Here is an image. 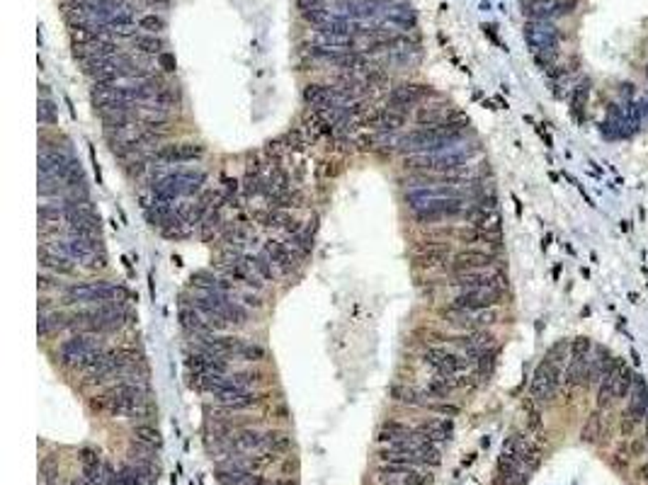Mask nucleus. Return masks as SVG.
I'll list each match as a JSON object with an SVG mask.
<instances>
[{
	"instance_id": "nucleus-1",
	"label": "nucleus",
	"mask_w": 648,
	"mask_h": 485,
	"mask_svg": "<svg viewBox=\"0 0 648 485\" xmlns=\"http://www.w3.org/2000/svg\"><path fill=\"white\" fill-rule=\"evenodd\" d=\"M524 39H527L529 49H532L534 58L544 68L553 66V58L558 54V44H561V32H558L556 22L551 20H527L524 25Z\"/></svg>"
},
{
	"instance_id": "nucleus-2",
	"label": "nucleus",
	"mask_w": 648,
	"mask_h": 485,
	"mask_svg": "<svg viewBox=\"0 0 648 485\" xmlns=\"http://www.w3.org/2000/svg\"><path fill=\"white\" fill-rule=\"evenodd\" d=\"M423 364H425L435 376H442V378H462L467 374H474L471 359L464 357V354L455 350V347H445V345H427L425 350H423Z\"/></svg>"
},
{
	"instance_id": "nucleus-3",
	"label": "nucleus",
	"mask_w": 648,
	"mask_h": 485,
	"mask_svg": "<svg viewBox=\"0 0 648 485\" xmlns=\"http://www.w3.org/2000/svg\"><path fill=\"white\" fill-rule=\"evenodd\" d=\"M105 350V345L97 340V335H90V333H73L70 337L58 345L56 350V359L61 362L63 366H68V369H75V371H85L87 364L92 362V359L97 357L100 352Z\"/></svg>"
},
{
	"instance_id": "nucleus-4",
	"label": "nucleus",
	"mask_w": 648,
	"mask_h": 485,
	"mask_svg": "<svg viewBox=\"0 0 648 485\" xmlns=\"http://www.w3.org/2000/svg\"><path fill=\"white\" fill-rule=\"evenodd\" d=\"M483 270H505L503 255L496 250L479 245H467L464 250H457L450 262V277L452 275H467V272H483Z\"/></svg>"
},
{
	"instance_id": "nucleus-5",
	"label": "nucleus",
	"mask_w": 648,
	"mask_h": 485,
	"mask_svg": "<svg viewBox=\"0 0 648 485\" xmlns=\"http://www.w3.org/2000/svg\"><path fill=\"white\" fill-rule=\"evenodd\" d=\"M634 371L627 364L620 362L617 369H612L602 381L597 383V405L600 407H612L620 400H627L632 393V383H634Z\"/></svg>"
},
{
	"instance_id": "nucleus-6",
	"label": "nucleus",
	"mask_w": 648,
	"mask_h": 485,
	"mask_svg": "<svg viewBox=\"0 0 648 485\" xmlns=\"http://www.w3.org/2000/svg\"><path fill=\"white\" fill-rule=\"evenodd\" d=\"M500 452L512 454L529 473H537V469L541 466V457H544L537 437H532L529 432H512L508 439L503 442Z\"/></svg>"
},
{
	"instance_id": "nucleus-7",
	"label": "nucleus",
	"mask_w": 648,
	"mask_h": 485,
	"mask_svg": "<svg viewBox=\"0 0 648 485\" xmlns=\"http://www.w3.org/2000/svg\"><path fill=\"white\" fill-rule=\"evenodd\" d=\"M505 299H508V292H498V289H462L447 306L462 311H488L503 306Z\"/></svg>"
},
{
	"instance_id": "nucleus-8",
	"label": "nucleus",
	"mask_w": 648,
	"mask_h": 485,
	"mask_svg": "<svg viewBox=\"0 0 648 485\" xmlns=\"http://www.w3.org/2000/svg\"><path fill=\"white\" fill-rule=\"evenodd\" d=\"M376 481H379V485H430L432 483V473L425 466L379 464Z\"/></svg>"
},
{
	"instance_id": "nucleus-9",
	"label": "nucleus",
	"mask_w": 648,
	"mask_h": 485,
	"mask_svg": "<svg viewBox=\"0 0 648 485\" xmlns=\"http://www.w3.org/2000/svg\"><path fill=\"white\" fill-rule=\"evenodd\" d=\"M430 92L425 85H415V82H400V85L391 87L386 100V107L393 112H400V114L410 117L415 114V110L420 105H425V100L430 97Z\"/></svg>"
},
{
	"instance_id": "nucleus-10",
	"label": "nucleus",
	"mask_w": 648,
	"mask_h": 485,
	"mask_svg": "<svg viewBox=\"0 0 648 485\" xmlns=\"http://www.w3.org/2000/svg\"><path fill=\"white\" fill-rule=\"evenodd\" d=\"M452 287L457 292L462 289H498V292H508V275L505 270H483V272H467V275H452Z\"/></svg>"
},
{
	"instance_id": "nucleus-11",
	"label": "nucleus",
	"mask_w": 648,
	"mask_h": 485,
	"mask_svg": "<svg viewBox=\"0 0 648 485\" xmlns=\"http://www.w3.org/2000/svg\"><path fill=\"white\" fill-rule=\"evenodd\" d=\"M532 473H529L524 466L517 461L512 454L508 452H500L498 464H496V478H493V485H527Z\"/></svg>"
},
{
	"instance_id": "nucleus-12",
	"label": "nucleus",
	"mask_w": 648,
	"mask_h": 485,
	"mask_svg": "<svg viewBox=\"0 0 648 485\" xmlns=\"http://www.w3.org/2000/svg\"><path fill=\"white\" fill-rule=\"evenodd\" d=\"M39 265H42L44 272H51V275H58V277L78 275L75 260H70L68 255H63V252L54 250L49 242H42V245H39Z\"/></svg>"
},
{
	"instance_id": "nucleus-13",
	"label": "nucleus",
	"mask_w": 648,
	"mask_h": 485,
	"mask_svg": "<svg viewBox=\"0 0 648 485\" xmlns=\"http://www.w3.org/2000/svg\"><path fill=\"white\" fill-rule=\"evenodd\" d=\"M376 439H379L384 447H396V444H413V442H420V435H418V430L413 425L398 422V420H386V422H381L379 437H376Z\"/></svg>"
},
{
	"instance_id": "nucleus-14",
	"label": "nucleus",
	"mask_w": 648,
	"mask_h": 485,
	"mask_svg": "<svg viewBox=\"0 0 648 485\" xmlns=\"http://www.w3.org/2000/svg\"><path fill=\"white\" fill-rule=\"evenodd\" d=\"M228 447H231L233 457L235 454H262L265 447V435L255 427H238L228 437Z\"/></svg>"
},
{
	"instance_id": "nucleus-15",
	"label": "nucleus",
	"mask_w": 648,
	"mask_h": 485,
	"mask_svg": "<svg viewBox=\"0 0 648 485\" xmlns=\"http://www.w3.org/2000/svg\"><path fill=\"white\" fill-rule=\"evenodd\" d=\"M262 252L267 255L270 260H272V265L277 267V272H280V277L282 275H292V270H294V265L297 262H302V260L297 257V252L292 250L287 242H282V240H265L262 242Z\"/></svg>"
},
{
	"instance_id": "nucleus-16",
	"label": "nucleus",
	"mask_w": 648,
	"mask_h": 485,
	"mask_svg": "<svg viewBox=\"0 0 648 485\" xmlns=\"http://www.w3.org/2000/svg\"><path fill=\"white\" fill-rule=\"evenodd\" d=\"M381 20L386 25L396 27L398 32L408 34L410 29H415V13L405 0H396V3H386L384 10H381Z\"/></svg>"
},
{
	"instance_id": "nucleus-17",
	"label": "nucleus",
	"mask_w": 648,
	"mask_h": 485,
	"mask_svg": "<svg viewBox=\"0 0 648 485\" xmlns=\"http://www.w3.org/2000/svg\"><path fill=\"white\" fill-rule=\"evenodd\" d=\"M420 439L435 442V444H445L452 439V432H455V420L452 417H430L425 422L415 425Z\"/></svg>"
},
{
	"instance_id": "nucleus-18",
	"label": "nucleus",
	"mask_w": 648,
	"mask_h": 485,
	"mask_svg": "<svg viewBox=\"0 0 648 485\" xmlns=\"http://www.w3.org/2000/svg\"><path fill=\"white\" fill-rule=\"evenodd\" d=\"M260 400H262V398H260V393H257L255 388H243V386H238V388H233V391H228V393L216 395L214 403H219V405H223V407H228V410L238 412V410H248V407L260 405Z\"/></svg>"
},
{
	"instance_id": "nucleus-19",
	"label": "nucleus",
	"mask_w": 648,
	"mask_h": 485,
	"mask_svg": "<svg viewBox=\"0 0 648 485\" xmlns=\"http://www.w3.org/2000/svg\"><path fill=\"white\" fill-rule=\"evenodd\" d=\"M367 124L379 134H400V129L408 124V117L400 114V112L388 110V107H381L369 117Z\"/></svg>"
},
{
	"instance_id": "nucleus-20",
	"label": "nucleus",
	"mask_w": 648,
	"mask_h": 485,
	"mask_svg": "<svg viewBox=\"0 0 648 485\" xmlns=\"http://www.w3.org/2000/svg\"><path fill=\"white\" fill-rule=\"evenodd\" d=\"M297 5L302 10V17L311 27L326 25L333 17V3H328V0H299Z\"/></svg>"
},
{
	"instance_id": "nucleus-21",
	"label": "nucleus",
	"mask_w": 648,
	"mask_h": 485,
	"mask_svg": "<svg viewBox=\"0 0 648 485\" xmlns=\"http://www.w3.org/2000/svg\"><path fill=\"white\" fill-rule=\"evenodd\" d=\"M70 325V316L63 309H54V311H46L39 313V321H37V333L42 340L51 337L54 333H61V330H68Z\"/></svg>"
},
{
	"instance_id": "nucleus-22",
	"label": "nucleus",
	"mask_w": 648,
	"mask_h": 485,
	"mask_svg": "<svg viewBox=\"0 0 648 485\" xmlns=\"http://www.w3.org/2000/svg\"><path fill=\"white\" fill-rule=\"evenodd\" d=\"M391 398L396 400V403H403L408 407H427V403H430V398L423 388H413V386H408V383H393Z\"/></svg>"
},
{
	"instance_id": "nucleus-23",
	"label": "nucleus",
	"mask_w": 648,
	"mask_h": 485,
	"mask_svg": "<svg viewBox=\"0 0 648 485\" xmlns=\"http://www.w3.org/2000/svg\"><path fill=\"white\" fill-rule=\"evenodd\" d=\"M134 49H137V54H144V56H161L166 54V39L161 37V34H146V32H139L137 37L132 39Z\"/></svg>"
},
{
	"instance_id": "nucleus-24",
	"label": "nucleus",
	"mask_w": 648,
	"mask_h": 485,
	"mask_svg": "<svg viewBox=\"0 0 648 485\" xmlns=\"http://www.w3.org/2000/svg\"><path fill=\"white\" fill-rule=\"evenodd\" d=\"M39 127L42 129H56L58 127V107L54 102V97L46 90V85H42V97H39Z\"/></svg>"
},
{
	"instance_id": "nucleus-25",
	"label": "nucleus",
	"mask_w": 648,
	"mask_h": 485,
	"mask_svg": "<svg viewBox=\"0 0 648 485\" xmlns=\"http://www.w3.org/2000/svg\"><path fill=\"white\" fill-rule=\"evenodd\" d=\"M265 454H272V457H280V454H287L292 449V437L287 435L285 430H265Z\"/></svg>"
},
{
	"instance_id": "nucleus-26",
	"label": "nucleus",
	"mask_w": 648,
	"mask_h": 485,
	"mask_svg": "<svg viewBox=\"0 0 648 485\" xmlns=\"http://www.w3.org/2000/svg\"><path fill=\"white\" fill-rule=\"evenodd\" d=\"M245 262L250 265V270L255 272L257 277H260L262 282H275L277 277H280V272L272 265V260H270L265 252H257V255H243Z\"/></svg>"
},
{
	"instance_id": "nucleus-27",
	"label": "nucleus",
	"mask_w": 648,
	"mask_h": 485,
	"mask_svg": "<svg viewBox=\"0 0 648 485\" xmlns=\"http://www.w3.org/2000/svg\"><path fill=\"white\" fill-rule=\"evenodd\" d=\"M132 435H134L132 439H137V442H141V444H146V447L161 449V444H163L161 432H158L156 425H151V422H139V425H134Z\"/></svg>"
},
{
	"instance_id": "nucleus-28",
	"label": "nucleus",
	"mask_w": 648,
	"mask_h": 485,
	"mask_svg": "<svg viewBox=\"0 0 648 485\" xmlns=\"http://www.w3.org/2000/svg\"><path fill=\"white\" fill-rule=\"evenodd\" d=\"M287 245L297 252L299 260H306L311 255V250H314V235H311L309 230L302 228V230H297V233L287 235Z\"/></svg>"
},
{
	"instance_id": "nucleus-29",
	"label": "nucleus",
	"mask_w": 648,
	"mask_h": 485,
	"mask_svg": "<svg viewBox=\"0 0 648 485\" xmlns=\"http://www.w3.org/2000/svg\"><path fill=\"white\" fill-rule=\"evenodd\" d=\"M267 357V350L255 340H243L240 342V350H238V359L245 364H260Z\"/></svg>"
},
{
	"instance_id": "nucleus-30",
	"label": "nucleus",
	"mask_w": 648,
	"mask_h": 485,
	"mask_svg": "<svg viewBox=\"0 0 648 485\" xmlns=\"http://www.w3.org/2000/svg\"><path fill=\"white\" fill-rule=\"evenodd\" d=\"M231 378L238 386L243 388H255L265 381V371L257 369V366H248V369H240V371H231Z\"/></svg>"
},
{
	"instance_id": "nucleus-31",
	"label": "nucleus",
	"mask_w": 648,
	"mask_h": 485,
	"mask_svg": "<svg viewBox=\"0 0 648 485\" xmlns=\"http://www.w3.org/2000/svg\"><path fill=\"white\" fill-rule=\"evenodd\" d=\"M137 27H139V32H146V34H161V37H163V32H166L168 22H166V17L158 15V13H146V15H141V17H139Z\"/></svg>"
},
{
	"instance_id": "nucleus-32",
	"label": "nucleus",
	"mask_w": 648,
	"mask_h": 485,
	"mask_svg": "<svg viewBox=\"0 0 648 485\" xmlns=\"http://www.w3.org/2000/svg\"><path fill=\"white\" fill-rule=\"evenodd\" d=\"M37 287H39V294H58V297H61V294L66 292L68 284L61 282V277L58 275L42 272V275L37 277Z\"/></svg>"
},
{
	"instance_id": "nucleus-33",
	"label": "nucleus",
	"mask_w": 648,
	"mask_h": 485,
	"mask_svg": "<svg viewBox=\"0 0 648 485\" xmlns=\"http://www.w3.org/2000/svg\"><path fill=\"white\" fill-rule=\"evenodd\" d=\"M117 471H119V483L122 485H149V483L144 481V476L139 473L137 466L129 464V461H127L124 466H119Z\"/></svg>"
},
{
	"instance_id": "nucleus-34",
	"label": "nucleus",
	"mask_w": 648,
	"mask_h": 485,
	"mask_svg": "<svg viewBox=\"0 0 648 485\" xmlns=\"http://www.w3.org/2000/svg\"><path fill=\"white\" fill-rule=\"evenodd\" d=\"M425 410L437 412L440 417H457L459 412H462V407L455 405V403H450V400H430Z\"/></svg>"
},
{
	"instance_id": "nucleus-35",
	"label": "nucleus",
	"mask_w": 648,
	"mask_h": 485,
	"mask_svg": "<svg viewBox=\"0 0 648 485\" xmlns=\"http://www.w3.org/2000/svg\"><path fill=\"white\" fill-rule=\"evenodd\" d=\"M575 8H578V0H553V20L570 15Z\"/></svg>"
},
{
	"instance_id": "nucleus-36",
	"label": "nucleus",
	"mask_w": 648,
	"mask_h": 485,
	"mask_svg": "<svg viewBox=\"0 0 648 485\" xmlns=\"http://www.w3.org/2000/svg\"><path fill=\"white\" fill-rule=\"evenodd\" d=\"M238 301L243 306H248V309H262V299L257 297V292H253V289H248V292L240 294Z\"/></svg>"
},
{
	"instance_id": "nucleus-37",
	"label": "nucleus",
	"mask_w": 648,
	"mask_h": 485,
	"mask_svg": "<svg viewBox=\"0 0 648 485\" xmlns=\"http://www.w3.org/2000/svg\"><path fill=\"white\" fill-rule=\"evenodd\" d=\"M646 447H648V439H646V437H639V439H634L632 444H629V457H644V454H646Z\"/></svg>"
},
{
	"instance_id": "nucleus-38",
	"label": "nucleus",
	"mask_w": 648,
	"mask_h": 485,
	"mask_svg": "<svg viewBox=\"0 0 648 485\" xmlns=\"http://www.w3.org/2000/svg\"><path fill=\"white\" fill-rule=\"evenodd\" d=\"M144 5H149V8H153V13L156 10H166V8H170V0H141Z\"/></svg>"
},
{
	"instance_id": "nucleus-39",
	"label": "nucleus",
	"mask_w": 648,
	"mask_h": 485,
	"mask_svg": "<svg viewBox=\"0 0 648 485\" xmlns=\"http://www.w3.org/2000/svg\"><path fill=\"white\" fill-rule=\"evenodd\" d=\"M158 61H161V66H163V70H168V73H170V70H173V68H170V66H173V63H175V58H173V56H170V54H168V51H166V54H161V56H158Z\"/></svg>"
},
{
	"instance_id": "nucleus-40",
	"label": "nucleus",
	"mask_w": 648,
	"mask_h": 485,
	"mask_svg": "<svg viewBox=\"0 0 648 485\" xmlns=\"http://www.w3.org/2000/svg\"><path fill=\"white\" fill-rule=\"evenodd\" d=\"M636 478H639L641 483H648V461H646V464L636 466Z\"/></svg>"
},
{
	"instance_id": "nucleus-41",
	"label": "nucleus",
	"mask_w": 648,
	"mask_h": 485,
	"mask_svg": "<svg viewBox=\"0 0 648 485\" xmlns=\"http://www.w3.org/2000/svg\"><path fill=\"white\" fill-rule=\"evenodd\" d=\"M245 485H275V483H272V481H267V478H262L260 473H257V476H255V478H250V481L245 483Z\"/></svg>"
},
{
	"instance_id": "nucleus-42",
	"label": "nucleus",
	"mask_w": 648,
	"mask_h": 485,
	"mask_svg": "<svg viewBox=\"0 0 648 485\" xmlns=\"http://www.w3.org/2000/svg\"><path fill=\"white\" fill-rule=\"evenodd\" d=\"M275 485H297V483L292 478H280V481H275Z\"/></svg>"
},
{
	"instance_id": "nucleus-43",
	"label": "nucleus",
	"mask_w": 648,
	"mask_h": 485,
	"mask_svg": "<svg viewBox=\"0 0 648 485\" xmlns=\"http://www.w3.org/2000/svg\"><path fill=\"white\" fill-rule=\"evenodd\" d=\"M70 485H85V483H83V478H80V481H73Z\"/></svg>"
},
{
	"instance_id": "nucleus-44",
	"label": "nucleus",
	"mask_w": 648,
	"mask_h": 485,
	"mask_svg": "<svg viewBox=\"0 0 648 485\" xmlns=\"http://www.w3.org/2000/svg\"><path fill=\"white\" fill-rule=\"evenodd\" d=\"M54 485H56V483H54Z\"/></svg>"
}]
</instances>
